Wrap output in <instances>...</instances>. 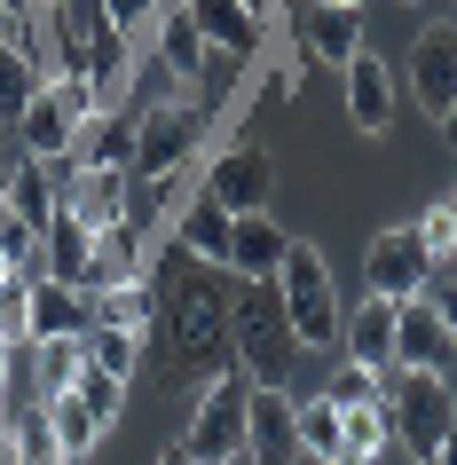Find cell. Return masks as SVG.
<instances>
[{
    "instance_id": "obj_1",
    "label": "cell",
    "mask_w": 457,
    "mask_h": 465,
    "mask_svg": "<svg viewBox=\"0 0 457 465\" xmlns=\"http://www.w3.org/2000/svg\"><path fill=\"white\" fill-rule=\"evenodd\" d=\"M143 269L166 284L158 340H166V371H174V387H205V379H221V371H237V331H229L237 276L214 269V261H190L174 237H166V245H150Z\"/></svg>"
},
{
    "instance_id": "obj_2",
    "label": "cell",
    "mask_w": 457,
    "mask_h": 465,
    "mask_svg": "<svg viewBox=\"0 0 457 465\" xmlns=\"http://www.w3.org/2000/svg\"><path fill=\"white\" fill-rule=\"evenodd\" d=\"M229 331H237V363L261 379V387H292V363L308 355L300 331H292L284 300L268 276H237V308H229Z\"/></svg>"
},
{
    "instance_id": "obj_3",
    "label": "cell",
    "mask_w": 457,
    "mask_h": 465,
    "mask_svg": "<svg viewBox=\"0 0 457 465\" xmlns=\"http://www.w3.org/2000/svg\"><path fill=\"white\" fill-rule=\"evenodd\" d=\"M214 134V111L197 95H166L150 103L143 119H134V158H126V173L134 182H182V173L197 166V143Z\"/></svg>"
},
{
    "instance_id": "obj_4",
    "label": "cell",
    "mask_w": 457,
    "mask_h": 465,
    "mask_svg": "<svg viewBox=\"0 0 457 465\" xmlns=\"http://www.w3.org/2000/svg\"><path fill=\"white\" fill-rule=\"evenodd\" d=\"M386 402H394V441L410 458H457V379L450 371H386Z\"/></svg>"
},
{
    "instance_id": "obj_5",
    "label": "cell",
    "mask_w": 457,
    "mask_h": 465,
    "mask_svg": "<svg viewBox=\"0 0 457 465\" xmlns=\"http://www.w3.org/2000/svg\"><path fill=\"white\" fill-rule=\"evenodd\" d=\"M244 411H253V371H221V379H205L197 387V418H190V434L174 441L166 458L174 465H221V458H253L244 450Z\"/></svg>"
},
{
    "instance_id": "obj_6",
    "label": "cell",
    "mask_w": 457,
    "mask_h": 465,
    "mask_svg": "<svg viewBox=\"0 0 457 465\" xmlns=\"http://www.w3.org/2000/svg\"><path fill=\"white\" fill-rule=\"evenodd\" d=\"M276 300H284L292 331H300V347H332L339 340V292H332V269H323V245H308V237H292L284 261H276Z\"/></svg>"
},
{
    "instance_id": "obj_7",
    "label": "cell",
    "mask_w": 457,
    "mask_h": 465,
    "mask_svg": "<svg viewBox=\"0 0 457 465\" xmlns=\"http://www.w3.org/2000/svg\"><path fill=\"white\" fill-rule=\"evenodd\" d=\"M197 190L221 197L229 213H261L268 197H276V158H268L261 143H221L214 158H205V173H197Z\"/></svg>"
},
{
    "instance_id": "obj_8",
    "label": "cell",
    "mask_w": 457,
    "mask_h": 465,
    "mask_svg": "<svg viewBox=\"0 0 457 465\" xmlns=\"http://www.w3.org/2000/svg\"><path fill=\"white\" fill-rule=\"evenodd\" d=\"M394 371H457V331L442 323L433 292L394 300Z\"/></svg>"
},
{
    "instance_id": "obj_9",
    "label": "cell",
    "mask_w": 457,
    "mask_h": 465,
    "mask_svg": "<svg viewBox=\"0 0 457 465\" xmlns=\"http://www.w3.org/2000/svg\"><path fill=\"white\" fill-rule=\"evenodd\" d=\"M363 284L386 292V300H410V292H426V284H433V252H426V237H418V221L371 237V252H363Z\"/></svg>"
},
{
    "instance_id": "obj_10",
    "label": "cell",
    "mask_w": 457,
    "mask_h": 465,
    "mask_svg": "<svg viewBox=\"0 0 457 465\" xmlns=\"http://www.w3.org/2000/svg\"><path fill=\"white\" fill-rule=\"evenodd\" d=\"M292 32H300V64H332L339 72L347 55H363V16L347 0H300Z\"/></svg>"
},
{
    "instance_id": "obj_11",
    "label": "cell",
    "mask_w": 457,
    "mask_h": 465,
    "mask_svg": "<svg viewBox=\"0 0 457 465\" xmlns=\"http://www.w3.org/2000/svg\"><path fill=\"white\" fill-rule=\"evenodd\" d=\"M410 95L426 119H442L457 103V25H426L418 48H410Z\"/></svg>"
},
{
    "instance_id": "obj_12",
    "label": "cell",
    "mask_w": 457,
    "mask_h": 465,
    "mask_svg": "<svg viewBox=\"0 0 457 465\" xmlns=\"http://www.w3.org/2000/svg\"><path fill=\"white\" fill-rule=\"evenodd\" d=\"M87 308H95V323H119V331H143V340H158V308H166V284L150 269L119 276V284H103V292H87Z\"/></svg>"
},
{
    "instance_id": "obj_13",
    "label": "cell",
    "mask_w": 457,
    "mask_h": 465,
    "mask_svg": "<svg viewBox=\"0 0 457 465\" xmlns=\"http://www.w3.org/2000/svg\"><path fill=\"white\" fill-rule=\"evenodd\" d=\"M229 229H237V213H229L221 197H205V190H197L190 205H174V221H166L174 245L190 252V261H214V269H229Z\"/></svg>"
},
{
    "instance_id": "obj_14",
    "label": "cell",
    "mask_w": 457,
    "mask_h": 465,
    "mask_svg": "<svg viewBox=\"0 0 457 465\" xmlns=\"http://www.w3.org/2000/svg\"><path fill=\"white\" fill-rule=\"evenodd\" d=\"M339 72H347V119H355V134H386L394 126V72H386V55L363 48Z\"/></svg>"
},
{
    "instance_id": "obj_15",
    "label": "cell",
    "mask_w": 457,
    "mask_h": 465,
    "mask_svg": "<svg viewBox=\"0 0 457 465\" xmlns=\"http://www.w3.org/2000/svg\"><path fill=\"white\" fill-rule=\"evenodd\" d=\"M190 16H197V32H205V48H229V55H244V64L268 48V16L244 8V0H190Z\"/></svg>"
},
{
    "instance_id": "obj_16",
    "label": "cell",
    "mask_w": 457,
    "mask_h": 465,
    "mask_svg": "<svg viewBox=\"0 0 457 465\" xmlns=\"http://www.w3.org/2000/svg\"><path fill=\"white\" fill-rule=\"evenodd\" d=\"M244 450H253V458H300V418H292V394L284 387H261V379H253Z\"/></svg>"
},
{
    "instance_id": "obj_17",
    "label": "cell",
    "mask_w": 457,
    "mask_h": 465,
    "mask_svg": "<svg viewBox=\"0 0 457 465\" xmlns=\"http://www.w3.org/2000/svg\"><path fill=\"white\" fill-rule=\"evenodd\" d=\"M126 190H134V173H126V166H79V173H72V190H64V205H72V213L103 237V229H119Z\"/></svg>"
},
{
    "instance_id": "obj_18",
    "label": "cell",
    "mask_w": 457,
    "mask_h": 465,
    "mask_svg": "<svg viewBox=\"0 0 457 465\" xmlns=\"http://www.w3.org/2000/svg\"><path fill=\"white\" fill-rule=\"evenodd\" d=\"M134 158V103H103L95 119L72 134V166H126Z\"/></svg>"
},
{
    "instance_id": "obj_19",
    "label": "cell",
    "mask_w": 457,
    "mask_h": 465,
    "mask_svg": "<svg viewBox=\"0 0 457 465\" xmlns=\"http://www.w3.org/2000/svg\"><path fill=\"white\" fill-rule=\"evenodd\" d=\"M339 347H347V355H355V363H371L386 379V371H394V300L386 292H371L355 308V316L339 323Z\"/></svg>"
},
{
    "instance_id": "obj_20",
    "label": "cell",
    "mask_w": 457,
    "mask_h": 465,
    "mask_svg": "<svg viewBox=\"0 0 457 465\" xmlns=\"http://www.w3.org/2000/svg\"><path fill=\"white\" fill-rule=\"evenodd\" d=\"M386 450H402L394 441V402H386V387L371 402H339V458H386Z\"/></svg>"
},
{
    "instance_id": "obj_21",
    "label": "cell",
    "mask_w": 457,
    "mask_h": 465,
    "mask_svg": "<svg viewBox=\"0 0 457 465\" xmlns=\"http://www.w3.org/2000/svg\"><path fill=\"white\" fill-rule=\"evenodd\" d=\"M87 252H95V229L72 213V205H55L48 229H40V276H64V284H79V269H87Z\"/></svg>"
},
{
    "instance_id": "obj_22",
    "label": "cell",
    "mask_w": 457,
    "mask_h": 465,
    "mask_svg": "<svg viewBox=\"0 0 457 465\" xmlns=\"http://www.w3.org/2000/svg\"><path fill=\"white\" fill-rule=\"evenodd\" d=\"M150 40H158L166 79H197V64H205V32H197L190 0H166V8H158V25H150Z\"/></svg>"
},
{
    "instance_id": "obj_23",
    "label": "cell",
    "mask_w": 457,
    "mask_h": 465,
    "mask_svg": "<svg viewBox=\"0 0 457 465\" xmlns=\"http://www.w3.org/2000/svg\"><path fill=\"white\" fill-rule=\"evenodd\" d=\"M284 245H292V237L268 221V205H261V213H237V229H229V276H276Z\"/></svg>"
},
{
    "instance_id": "obj_24",
    "label": "cell",
    "mask_w": 457,
    "mask_h": 465,
    "mask_svg": "<svg viewBox=\"0 0 457 465\" xmlns=\"http://www.w3.org/2000/svg\"><path fill=\"white\" fill-rule=\"evenodd\" d=\"M87 323H95V308H87L79 284H64V276H32V340H48V331H87Z\"/></svg>"
},
{
    "instance_id": "obj_25",
    "label": "cell",
    "mask_w": 457,
    "mask_h": 465,
    "mask_svg": "<svg viewBox=\"0 0 457 465\" xmlns=\"http://www.w3.org/2000/svg\"><path fill=\"white\" fill-rule=\"evenodd\" d=\"M40 87H48V64H40L25 40H0V119L16 126V119H25V103L40 95Z\"/></svg>"
},
{
    "instance_id": "obj_26",
    "label": "cell",
    "mask_w": 457,
    "mask_h": 465,
    "mask_svg": "<svg viewBox=\"0 0 457 465\" xmlns=\"http://www.w3.org/2000/svg\"><path fill=\"white\" fill-rule=\"evenodd\" d=\"M40 402H48V426H55V450H64V458H87L103 441V418L79 402V387H55V394H40Z\"/></svg>"
},
{
    "instance_id": "obj_27",
    "label": "cell",
    "mask_w": 457,
    "mask_h": 465,
    "mask_svg": "<svg viewBox=\"0 0 457 465\" xmlns=\"http://www.w3.org/2000/svg\"><path fill=\"white\" fill-rule=\"evenodd\" d=\"M79 347H87V363L119 371V379H134V371H143V355H150L143 331H119V323H87V331H79Z\"/></svg>"
},
{
    "instance_id": "obj_28",
    "label": "cell",
    "mask_w": 457,
    "mask_h": 465,
    "mask_svg": "<svg viewBox=\"0 0 457 465\" xmlns=\"http://www.w3.org/2000/svg\"><path fill=\"white\" fill-rule=\"evenodd\" d=\"M79 363H87V347H79V331H48V340H32V379H40V394L72 387Z\"/></svg>"
},
{
    "instance_id": "obj_29",
    "label": "cell",
    "mask_w": 457,
    "mask_h": 465,
    "mask_svg": "<svg viewBox=\"0 0 457 465\" xmlns=\"http://www.w3.org/2000/svg\"><path fill=\"white\" fill-rule=\"evenodd\" d=\"M0 426H8V450H16V458H64V450H55V426H48V402H32V411H16V402H0Z\"/></svg>"
},
{
    "instance_id": "obj_30",
    "label": "cell",
    "mask_w": 457,
    "mask_h": 465,
    "mask_svg": "<svg viewBox=\"0 0 457 465\" xmlns=\"http://www.w3.org/2000/svg\"><path fill=\"white\" fill-rule=\"evenodd\" d=\"M166 197H174V182H134L126 190V213H119V229L134 237V245H158V229H166Z\"/></svg>"
},
{
    "instance_id": "obj_31",
    "label": "cell",
    "mask_w": 457,
    "mask_h": 465,
    "mask_svg": "<svg viewBox=\"0 0 457 465\" xmlns=\"http://www.w3.org/2000/svg\"><path fill=\"white\" fill-rule=\"evenodd\" d=\"M292 418H300V458H339V402L332 394L292 402Z\"/></svg>"
},
{
    "instance_id": "obj_32",
    "label": "cell",
    "mask_w": 457,
    "mask_h": 465,
    "mask_svg": "<svg viewBox=\"0 0 457 465\" xmlns=\"http://www.w3.org/2000/svg\"><path fill=\"white\" fill-rule=\"evenodd\" d=\"M72 387H79V402L103 418V434H111V426H119V411H126V387H134V379H119V371H103V363H79Z\"/></svg>"
},
{
    "instance_id": "obj_33",
    "label": "cell",
    "mask_w": 457,
    "mask_h": 465,
    "mask_svg": "<svg viewBox=\"0 0 457 465\" xmlns=\"http://www.w3.org/2000/svg\"><path fill=\"white\" fill-rule=\"evenodd\" d=\"M0 340H32V269H8L0 276Z\"/></svg>"
},
{
    "instance_id": "obj_34",
    "label": "cell",
    "mask_w": 457,
    "mask_h": 465,
    "mask_svg": "<svg viewBox=\"0 0 457 465\" xmlns=\"http://www.w3.org/2000/svg\"><path fill=\"white\" fill-rule=\"evenodd\" d=\"M237 72H244V55L205 48V64H197V103H205V111H221V103L237 95Z\"/></svg>"
},
{
    "instance_id": "obj_35",
    "label": "cell",
    "mask_w": 457,
    "mask_h": 465,
    "mask_svg": "<svg viewBox=\"0 0 457 465\" xmlns=\"http://www.w3.org/2000/svg\"><path fill=\"white\" fill-rule=\"evenodd\" d=\"M0 252H8V269L40 276V229H32L25 213H8V205H0Z\"/></svg>"
},
{
    "instance_id": "obj_36",
    "label": "cell",
    "mask_w": 457,
    "mask_h": 465,
    "mask_svg": "<svg viewBox=\"0 0 457 465\" xmlns=\"http://www.w3.org/2000/svg\"><path fill=\"white\" fill-rule=\"evenodd\" d=\"M418 237H426V252H433V269H450V252H457V221H450V197H442V205H426V213H418Z\"/></svg>"
},
{
    "instance_id": "obj_37",
    "label": "cell",
    "mask_w": 457,
    "mask_h": 465,
    "mask_svg": "<svg viewBox=\"0 0 457 465\" xmlns=\"http://www.w3.org/2000/svg\"><path fill=\"white\" fill-rule=\"evenodd\" d=\"M379 387H386L379 371H371V363H355V355H347V363L332 371V387H323V394H332V402H371V394H379Z\"/></svg>"
},
{
    "instance_id": "obj_38",
    "label": "cell",
    "mask_w": 457,
    "mask_h": 465,
    "mask_svg": "<svg viewBox=\"0 0 457 465\" xmlns=\"http://www.w3.org/2000/svg\"><path fill=\"white\" fill-rule=\"evenodd\" d=\"M158 8H166V0H103V16H111L119 32H150V25H158Z\"/></svg>"
},
{
    "instance_id": "obj_39",
    "label": "cell",
    "mask_w": 457,
    "mask_h": 465,
    "mask_svg": "<svg viewBox=\"0 0 457 465\" xmlns=\"http://www.w3.org/2000/svg\"><path fill=\"white\" fill-rule=\"evenodd\" d=\"M433 308H442V323H450V331H457V276H450V284H442V292H433Z\"/></svg>"
},
{
    "instance_id": "obj_40",
    "label": "cell",
    "mask_w": 457,
    "mask_h": 465,
    "mask_svg": "<svg viewBox=\"0 0 457 465\" xmlns=\"http://www.w3.org/2000/svg\"><path fill=\"white\" fill-rule=\"evenodd\" d=\"M40 8H48V0H0V16H16V25H32Z\"/></svg>"
},
{
    "instance_id": "obj_41",
    "label": "cell",
    "mask_w": 457,
    "mask_h": 465,
    "mask_svg": "<svg viewBox=\"0 0 457 465\" xmlns=\"http://www.w3.org/2000/svg\"><path fill=\"white\" fill-rule=\"evenodd\" d=\"M8 379H16V340H0V402H8Z\"/></svg>"
},
{
    "instance_id": "obj_42",
    "label": "cell",
    "mask_w": 457,
    "mask_h": 465,
    "mask_svg": "<svg viewBox=\"0 0 457 465\" xmlns=\"http://www.w3.org/2000/svg\"><path fill=\"white\" fill-rule=\"evenodd\" d=\"M433 126H442V143L457 150V103H450V111H442V119H433Z\"/></svg>"
},
{
    "instance_id": "obj_43",
    "label": "cell",
    "mask_w": 457,
    "mask_h": 465,
    "mask_svg": "<svg viewBox=\"0 0 457 465\" xmlns=\"http://www.w3.org/2000/svg\"><path fill=\"white\" fill-rule=\"evenodd\" d=\"M8 158H16V150H8V119H0V182H8Z\"/></svg>"
},
{
    "instance_id": "obj_44",
    "label": "cell",
    "mask_w": 457,
    "mask_h": 465,
    "mask_svg": "<svg viewBox=\"0 0 457 465\" xmlns=\"http://www.w3.org/2000/svg\"><path fill=\"white\" fill-rule=\"evenodd\" d=\"M244 8H261V16H268V0H244Z\"/></svg>"
},
{
    "instance_id": "obj_45",
    "label": "cell",
    "mask_w": 457,
    "mask_h": 465,
    "mask_svg": "<svg viewBox=\"0 0 457 465\" xmlns=\"http://www.w3.org/2000/svg\"><path fill=\"white\" fill-rule=\"evenodd\" d=\"M0 276H8V252H0Z\"/></svg>"
},
{
    "instance_id": "obj_46",
    "label": "cell",
    "mask_w": 457,
    "mask_h": 465,
    "mask_svg": "<svg viewBox=\"0 0 457 465\" xmlns=\"http://www.w3.org/2000/svg\"><path fill=\"white\" fill-rule=\"evenodd\" d=\"M347 8H363V0H347Z\"/></svg>"
},
{
    "instance_id": "obj_47",
    "label": "cell",
    "mask_w": 457,
    "mask_h": 465,
    "mask_svg": "<svg viewBox=\"0 0 457 465\" xmlns=\"http://www.w3.org/2000/svg\"><path fill=\"white\" fill-rule=\"evenodd\" d=\"M292 8H300V0H292Z\"/></svg>"
},
{
    "instance_id": "obj_48",
    "label": "cell",
    "mask_w": 457,
    "mask_h": 465,
    "mask_svg": "<svg viewBox=\"0 0 457 465\" xmlns=\"http://www.w3.org/2000/svg\"><path fill=\"white\" fill-rule=\"evenodd\" d=\"M410 8H418V0H410Z\"/></svg>"
},
{
    "instance_id": "obj_49",
    "label": "cell",
    "mask_w": 457,
    "mask_h": 465,
    "mask_svg": "<svg viewBox=\"0 0 457 465\" xmlns=\"http://www.w3.org/2000/svg\"><path fill=\"white\" fill-rule=\"evenodd\" d=\"M450 379H457V371H450Z\"/></svg>"
}]
</instances>
